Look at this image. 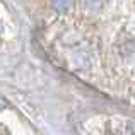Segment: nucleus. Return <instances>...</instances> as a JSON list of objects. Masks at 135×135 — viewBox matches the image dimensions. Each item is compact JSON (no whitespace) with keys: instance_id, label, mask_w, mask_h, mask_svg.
<instances>
[{"instance_id":"f257e3e1","label":"nucleus","mask_w":135,"mask_h":135,"mask_svg":"<svg viewBox=\"0 0 135 135\" xmlns=\"http://www.w3.org/2000/svg\"><path fill=\"white\" fill-rule=\"evenodd\" d=\"M70 5H72V0H53V7L58 14H65L69 12Z\"/></svg>"},{"instance_id":"f03ea898","label":"nucleus","mask_w":135,"mask_h":135,"mask_svg":"<svg viewBox=\"0 0 135 135\" xmlns=\"http://www.w3.org/2000/svg\"><path fill=\"white\" fill-rule=\"evenodd\" d=\"M106 2H108V0H86V5L89 7L91 10H99L106 5Z\"/></svg>"},{"instance_id":"7ed1b4c3","label":"nucleus","mask_w":135,"mask_h":135,"mask_svg":"<svg viewBox=\"0 0 135 135\" xmlns=\"http://www.w3.org/2000/svg\"><path fill=\"white\" fill-rule=\"evenodd\" d=\"M9 106V103H7V99L3 98V96H0V111H3V109Z\"/></svg>"},{"instance_id":"20e7f679","label":"nucleus","mask_w":135,"mask_h":135,"mask_svg":"<svg viewBox=\"0 0 135 135\" xmlns=\"http://www.w3.org/2000/svg\"><path fill=\"white\" fill-rule=\"evenodd\" d=\"M132 132H133V135H135V122L132 123Z\"/></svg>"},{"instance_id":"39448f33","label":"nucleus","mask_w":135,"mask_h":135,"mask_svg":"<svg viewBox=\"0 0 135 135\" xmlns=\"http://www.w3.org/2000/svg\"><path fill=\"white\" fill-rule=\"evenodd\" d=\"M0 29H2V27H0Z\"/></svg>"}]
</instances>
